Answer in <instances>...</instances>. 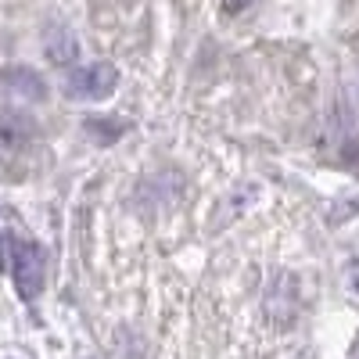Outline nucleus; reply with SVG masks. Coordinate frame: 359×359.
<instances>
[{
	"label": "nucleus",
	"mask_w": 359,
	"mask_h": 359,
	"mask_svg": "<svg viewBox=\"0 0 359 359\" xmlns=\"http://www.w3.org/2000/svg\"><path fill=\"white\" fill-rule=\"evenodd\" d=\"M43 269H47V255L40 245L33 241H18L11 248V277H15V287L25 302H33L43 287Z\"/></svg>",
	"instance_id": "obj_1"
},
{
	"label": "nucleus",
	"mask_w": 359,
	"mask_h": 359,
	"mask_svg": "<svg viewBox=\"0 0 359 359\" xmlns=\"http://www.w3.org/2000/svg\"><path fill=\"white\" fill-rule=\"evenodd\" d=\"M118 86V72L108 62H94V65H83L69 76V97L79 101H104L111 90Z\"/></svg>",
	"instance_id": "obj_2"
},
{
	"label": "nucleus",
	"mask_w": 359,
	"mask_h": 359,
	"mask_svg": "<svg viewBox=\"0 0 359 359\" xmlns=\"http://www.w3.org/2000/svg\"><path fill=\"white\" fill-rule=\"evenodd\" d=\"M36 133L33 118L18 108H0V147H18Z\"/></svg>",
	"instance_id": "obj_3"
},
{
	"label": "nucleus",
	"mask_w": 359,
	"mask_h": 359,
	"mask_svg": "<svg viewBox=\"0 0 359 359\" xmlns=\"http://www.w3.org/2000/svg\"><path fill=\"white\" fill-rule=\"evenodd\" d=\"M345 291H348L352 302L359 306V259H352L348 269H345Z\"/></svg>",
	"instance_id": "obj_4"
},
{
	"label": "nucleus",
	"mask_w": 359,
	"mask_h": 359,
	"mask_svg": "<svg viewBox=\"0 0 359 359\" xmlns=\"http://www.w3.org/2000/svg\"><path fill=\"white\" fill-rule=\"evenodd\" d=\"M0 266H4V245H0Z\"/></svg>",
	"instance_id": "obj_5"
}]
</instances>
